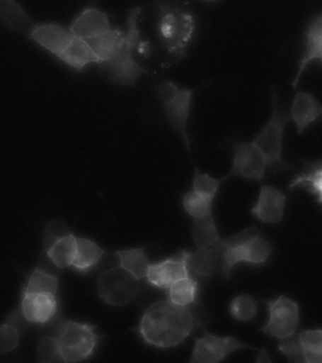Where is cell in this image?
<instances>
[{"label": "cell", "instance_id": "f546056e", "mask_svg": "<svg viewBox=\"0 0 322 363\" xmlns=\"http://www.w3.org/2000/svg\"><path fill=\"white\" fill-rule=\"evenodd\" d=\"M227 179V176L219 179L212 177L208 173H203L196 167L194 172L192 186H193L194 191L199 193V194L210 201L211 203H214L220 186Z\"/></svg>", "mask_w": 322, "mask_h": 363}, {"label": "cell", "instance_id": "4fadbf2b", "mask_svg": "<svg viewBox=\"0 0 322 363\" xmlns=\"http://www.w3.org/2000/svg\"><path fill=\"white\" fill-rule=\"evenodd\" d=\"M315 62L322 65V11L314 16L305 28L304 50L295 78L291 84L294 88L298 87L301 75L308 65Z\"/></svg>", "mask_w": 322, "mask_h": 363}, {"label": "cell", "instance_id": "2e32d148", "mask_svg": "<svg viewBox=\"0 0 322 363\" xmlns=\"http://www.w3.org/2000/svg\"><path fill=\"white\" fill-rule=\"evenodd\" d=\"M74 36L69 28L58 23H43L36 24L30 36V40L49 51L52 55H61Z\"/></svg>", "mask_w": 322, "mask_h": 363}, {"label": "cell", "instance_id": "74e56055", "mask_svg": "<svg viewBox=\"0 0 322 363\" xmlns=\"http://www.w3.org/2000/svg\"><path fill=\"white\" fill-rule=\"evenodd\" d=\"M255 363H272L267 349L263 348L262 350H260Z\"/></svg>", "mask_w": 322, "mask_h": 363}, {"label": "cell", "instance_id": "83f0119b", "mask_svg": "<svg viewBox=\"0 0 322 363\" xmlns=\"http://www.w3.org/2000/svg\"><path fill=\"white\" fill-rule=\"evenodd\" d=\"M59 277L60 275L35 268L27 275L26 280L22 285L21 292H24V294H57Z\"/></svg>", "mask_w": 322, "mask_h": 363}, {"label": "cell", "instance_id": "30bf717a", "mask_svg": "<svg viewBox=\"0 0 322 363\" xmlns=\"http://www.w3.org/2000/svg\"><path fill=\"white\" fill-rule=\"evenodd\" d=\"M233 152V163L228 178L238 176L248 180H264L268 167V161L253 141H234Z\"/></svg>", "mask_w": 322, "mask_h": 363}, {"label": "cell", "instance_id": "836d02e7", "mask_svg": "<svg viewBox=\"0 0 322 363\" xmlns=\"http://www.w3.org/2000/svg\"><path fill=\"white\" fill-rule=\"evenodd\" d=\"M71 234L69 224L63 218H55L50 221L44 230L43 251H47L53 244Z\"/></svg>", "mask_w": 322, "mask_h": 363}, {"label": "cell", "instance_id": "52a82bcc", "mask_svg": "<svg viewBox=\"0 0 322 363\" xmlns=\"http://www.w3.org/2000/svg\"><path fill=\"white\" fill-rule=\"evenodd\" d=\"M142 291L141 281L122 267L105 269L98 275V297L107 305L124 306L134 303Z\"/></svg>", "mask_w": 322, "mask_h": 363}, {"label": "cell", "instance_id": "cb8c5ba5", "mask_svg": "<svg viewBox=\"0 0 322 363\" xmlns=\"http://www.w3.org/2000/svg\"><path fill=\"white\" fill-rule=\"evenodd\" d=\"M0 21L9 30L23 33L27 37L36 25L24 9L13 0L0 1Z\"/></svg>", "mask_w": 322, "mask_h": 363}, {"label": "cell", "instance_id": "44dd1931", "mask_svg": "<svg viewBox=\"0 0 322 363\" xmlns=\"http://www.w3.org/2000/svg\"><path fill=\"white\" fill-rule=\"evenodd\" d=\"M58 59L77 71L84 69L90 64H100V58L89 43L75 35Z\"/></svg>", "mask_w": 322, "mask_h": 363}, {"label": "cell", "instance_id": "5bb4252c", "mask_svg": "<svg viewBox=\"0 0 322 363\" xmlns=\"http://www.w3.org/2000/svg\"><path fill=\"white\" fill-rule=\"evenodd\" d=\"M287 200V195L282 190L262 184L258 200L251 209V214L264 223H279L284 218Z\"/></svg>", "mask_w": 322, "mask_h": 363}, {"label": "cell", "instance_id": "d6a6232c", "mask_svg": "<svg viewBox=\"0 0 322 363\" xmlns=\"http://www.w3.org/2000/svg\"><path fill=\"white\" fill-rule=\"evenodd\" d=\"M36 357L38 363H64L57 339L49 335L39 340Z\"/></svg>", "mask_w": 322, "mask_h": 363}, {"label": "cell", "instance_id": "9a60e30c", "mask_svg": "<svg viewBox=\"0 0 322 363\" xmlns=\"http://www.w3.org/2000/svg\"><path fill=\"white\" fill-rule=\"evenodd\" d=\"M100 72L114 84L134 86L141 75L148 69L134 61V55L122 53L120 58L100 62Z\"/></svg>", "mask_w": 322, "mask_h": 363}, {"label": "cell", "instance_id": "4dcf8cb0", "mask_svg": "<svg viewBox=\"0 0 322 363\" xmlns=\"http://www.w3.org/2000/svg\"><path fill=\"white\" fill-rule=\"evenodd\" d=\"M229 311L234 319L248 322L255 318L258 312V303L251 295H238L231 301Z\"/></svg>", "mask_w": 322, "mask_h": 363}, {"label": "cell", "instance_id": "ba28073f", "mask_svg": "<svg viewBox=\"0 0 322 363\" xmlns=\"http://www.w3.org/2000/svg\"><path fill=\"white\" fill-rule=\"evenodd\" d=\"M268 313V322L260 331L279 340L296 335L299 325V306L295 301L284 295L273 300H265Z\"/></svg>", "mask_w": 322, "mask_h": 363}, {"label": "cell", "instance_id": "7a4b0ae2", "mask_svg": "<svg viewBox=\"0 0 322 363\" xmlns=\"http://www.w3.org/2000/svg\"><path fill=\"white\" fill-rule=\"evenodd\" d=\"M45 328L49 330L47 335L57 339L64 363H81L89 359L98 343L105 337L98 333L97 325L67 319L62 313Z\"/></svg>", "mask_w": 322, "mask_h": 363}, {"label": "cell", "instance_id": "6da1fadb", "mask_svg": "<svg viewBox=\"0 0 322 363\" xmlns=\"http://www.w3.org/2000/svg\"><path fill=\"white\" fill-rule=\"evenodd\" d=\"M209 322L200 303L188 308L175 305L166 298L145 308L134 330L146 345L171 349L182 345L197 329H205Z\"/></svg>", "mask_w": 322, "mask_h": 363}, {"label": "cell", "instance_id": "d6986e66", "mask_svg": "<svg viewBox=\"0 0 322 363\" xmlns=\"http://www.w3.org/2000/svg\"><path fill=\"white\" fill-rule=\"evenodd\" d=\"M220 242V241H219ZM186 265L189 272L195 277H214L222 269V252L219 243L210 248L188 251L185 254Z\"/></svg>", "mask_w": 322, "mask_h": 363}, {"label": "cell", "instance_id": "f1b7e54d", "mask_svg": "<svg viewBox=\"0 0 322 363\" xmlns=\"http://www.w3.org/2000/svg\"><path fill=\"white\" fill-rule=\"evenodd\" d=\"M77 235L74 234L67 235V237L62 238L57 242L53 244L46 252L50 259L57 268L64 269L72 267L74 262L76 249H77Z\"/></svg>", "mask_w": 322, "mask_h": 363}, {"label": "cell", "instance_id": "8fae6325", "mask_svg": "<svg viewBox=\"0 0 322 363\" xmlns=\"http://www.w3.org/2000/svg\"><path fill=\"white\" fill-rule=\"evenodd\" d=\"M243 349L251 347L236 337L217 336L205 329V335L195 340L188 363H222L231 354Z\"/></svg>", "mask_w": 322, "mask_h": 363}, {"label": "cell", "instance_id": "ac0fdd59", "mask_svg": "<svg viewBox=\"0 0 322 363\" xmlns=\"http://www.w3.org/2000/svg\"><path fill=\"white\" fill-rule=\"evenodd\" d=\"M69 28L75 36L86 40L96 38L112 30L108 14L93 6L84 8Z\"/></svg>", "mask_w": 322, "mask_h": 363}, {"label": "cell", "instance_id": "603a6c76", "mask_svg": "<svg viewBox=\"0 0 322 363\" xmlns=\"http://www.w3.org/2000/svg\"><path fill=\"white\" fill-rule=\"evenodd\" d=\"M77 249L72 268L81 274H88L100 265L106 251L90 238L77 237Z\"/></svg>", "mask_w": 322, "mask_h": 363}, {"label": "cell", "instance_id": "7c38bea8", "mask_svg": "<svg viewBox=\"0 0 322 363\" xmlns=\"http://www.w3.org/2000/svg\"><path fill=\"white\" fill-rule=\"evenodd\" d=\"M185 254V249L178 250L171 257L152 263L146 278L149 285L166 291L178 280L190 275L186 265Z\"/></svg>", "mask_w": 322, "mask_h": 363}, {"label": "cell", "instance_id": "ffe728a7", "mask_svg": "<svg viewBox=\"0 0 322 363\" xmlns=\"http://www.w3.org/2000/svg\"><path fill=\"white\" fill-rule=\"evenodd\" d=\"M288 189H305L322 206V159L304 160L301 172L290 182Z\"/></svg>", "mask_w": 322, "mask_h": 363}, {"label": "cell", "instance_id": "d590c367", "mask_svg": "<svg viewBox=\"0 0 322 363\" xmlns=\"http://www.w3.org/2000/svg\"><path fill=\"white\" fill-rule=\"evenodd\" d=\"M304 350L322 354V328L305 329L298 334Z\"/></svg>", "mask_w": 322, "mask_h": 363}, {"label": "cell", "instance_id": "9c48e42d", "mask_svg": "<svg viewBox=\"0 0 322 363\" xmlns=\"http://www.w3.org/2000/svg\"><path fill=\"white\" fill-rule=\"evenodd\" d=\"M13 311L30 325L47 328L61 314L57 294H24L21 292L18 308Z\"/></svg>", "mask_w": 322, "mask_h": 363}, {"label": "cell", "instance_id": "484cf974", "mask_svg": "<svg viewBox=\"0 0 322 363\" xmlns=\"http://www.w3.org/2000/svg\"><path fill=\"white\" fill-rule=\"evenodd\" d=\"M191 233L194 242L199 249L210 248L222 240L213 212L205 217L194 220Z\"/></svg>", "mask_w": 322, "mask_h": 363}, {"label": "cell", "instance_id": "5b68a950", "mask_svg": "<svg viewBox=\"0 0 322 363\" xmlns=\"http://www.w3.org/2000/svg\"><path fill=\"white\" fill-rule=\"evenodd\" d=\"M290 121L289 113L280 104L278 95L272 92V112L265 126L261 128L253 142L267 159L271 172H289L295 169L282 158L285 126Z\"/></svg>", "mask_w": 322, "mask_h": 363}, {"label": "cell", "instance_id": "d4e9b609", "mask_svg": "<svg viewBox=\"0 0 322 363\" xmlns=\"http://www.w3.org/2000/svg\"><path fill=\"white\" fill-rule=\"evenodd\" d=\"M166 299L180 306H196L200 303V283L190 274L178 280L166 291Z\"/></svg>", "mask_w": 322, "mask_h": 363}, {"label": "cell", "instance_id": "3957f363", "mask_svg": "<svg viewBox=\"0 0 322 363\" xmlns=\"http://www.w3.org/2000/svg\"><path fill=\"white\" fill-rule=\"evenodd\" d=\"M222 274L226 279L238 263L261 266L267 263L273 252V245L261 235L255 226L248 227L230 237L222 238Z\"/></svg>", "mask_w": 322, "mask_h": 363}, {"label": "cell", "instance_id": "8d00e7d4", "mask_svg": "<svg viewBox=\"0 0 322 363\" xmlns=\"http://www.w3.org/2000/svg\"><path fill=\"white\" fill-rule=\"evenodd\" d=\"M304 357L305 360H306V363H322V354L314 353V352L304 350Z\"/></svg>", "mask_w": 322, "mask_h": 363}, {"label": "cell", "instance_id": "4316f807", "mask_svg": "<svg viewBox=\"0 0 322 363\" xmlns=\"http://www.w3.org/2000/svg\"><path fill=\"white\" fill-rule=\"evenodd\" d=\"M117 252L120 266L131 272L137 279L142 281L146 278L151 268V261L143 248H129L120 250Z\"/></svg>", "mask_w": 322, "mask_h": 363}, {"label": "cell", "instance_id": "277c9868", "mask_svg": "<svg viewBox=\"0 0 322 363\" xmlns=\"http://www.w3.org/2000/svg\"><path fill=\"white\" fill-rule=\"evenodd\" d=\"M157 33L161 43L178 61L185 58L196 31V20L190 11L171 2L157 5Z\"/></svg>", "mask_w": 322, "mask_h": 363}, {"label": "cell", "instance_id": "e0dca14e", "mask_svg": "<svg viewBox=\"0 0 322 363\" xmlns=\"http://www.w3.org/2000/svg\"><path fill=\"white\" fill-rule=\"evenodd\" d=\"M288 113L290 121L295 125L297 133L301 135L311 124L322 118V104L313 94L298 91Z\"/></svg>", "mask_w": 322, "mask_h": 363}, {"label": "cell", "instance_id": "e575fe53", "mask_svg": "<svg viewBox=\"0 0 322 363\" xmlns=\"http://www.w3.org/2000/svg\"><path fill=\"white\" fill-rule=\"evenodd\" d=\"M22 334L16 326L6 322L0 326V352L10 353L19 345Z\"/></svg>", "mask_w": 322, "mask_h": 363}, {"label": "cell", "instance_id": "1f68e13d", "mask_svg": "<svg viewBox=\"0 0 322 363\" xmlns=\"http://www.w3.org/2000/svg\"><path fill=\"white\" fill-rule=\"evenodd\" d=\"M182 203L185 211L194 220L205 217L213 212V203L193 189L189 190L183 196Z\"/></svg>", "mask_w": 322, "mask_h": 363}, {"label": "cell", "instance_id": "7402d4cb", "mask_svg": "<svg viewBox=\"0 0 322 363\" xmlns=\"http://www.w3.org/2000/svg\"><path fill=\"white\" fill-rule=\"evenodd\" d=\"M86 41L91 45L100 62L112 61L122 55L126 45V33L120 28H112L108 33Z\"/></svg>", "mask_w": 322, "mask_h": 363}, {"label": "cell", "instance_id": "8992f818", "mask_svg": "<svg viewBox=\"0 0 322 363\" xmlns=\"http://www.w3.org/2000/svg\"><path fill=\"white\" fill-rule=\"evenodd\" d=\"M158 99L162 102L166 121L172 129L183 138L188 152L191 153L188 123L190 115L194 90L180 88L171 81H163L155 88Z\"/></svg>", "mask_w": 322, "mask_h": 363}]
</instances>
